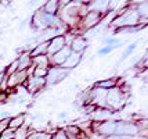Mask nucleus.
<instances>
[{"label": "nucleus", "mask_w": 148, "mask_h": 139, "mask_svg": "<svg viewBox=\"0 0 148 139\" xmlns=\"http://www.w3.org/2000/svg\"><path fill=\"white\" fill-rule=\"evenodd\" d=\"M116 129V122H104L103 125H100V132L104 135H111V133H115Z\"/></svg>", "instance_id": "4468645a"}, {"label": "nucleus", "mask_w": 148, "mask_h": 139, "mask_svg": "<svg viewBox=\"0 0 148 139\" xmlns=\"http://www.w3.org/2000/svg\"><path fill=\"white\" fill-rule=\"evenodd\" d=\"M28 139H50V135H47V133H32L31 136H28Z\"/></svg>", "instance_id": "412c9836"}, {"label": "nucleus", "mask_w": 148, "mask_h": 139, "mask_svg": "<svg viewBox=\"0 0 148 139\" xmlns=\"http://www.w3.org/2000/svg\"><path fill=\"white\" fill-rule=\"evenodd\" d=\"M137 21H138V13H137V11H132V13H127V14H125V15H119V17L114 21V24H116V25H123V27L126 28L127 25L137 24Z\"/></svg>", "instance_id": "f03ea898"}, {"label": "nucleus", "mask_w": 148, "mask_h": 139, "mask_svg": "<svg viewBox=\"0 0 148 139\" xmlns=\"http://www.w3.org/2000/svg\"><path fill=\"white\" fill-rule=\"evenodd\" d=\"M137 132V128L134 124H129V122H116V129L115 133L123 135V136H129V135H134Z\"/></svg>", "instance_id": "20e7f679"}, {"label": "nucleus", "mask_w": 148, "mask_h": 139, "mask_svg": "<svg viewBox=\"0 0 148 139\" xmlns=\"http://www.w3.org/2000/svg\"><path fill=\"white\" fill-rule=\"evenodd\" d=\"M46 84V80L45 78H36V77H31L29 80H28V89L33 92V91H38L40 89L42 86Z\"/></svg>", "instance_id": "6e6552de"}, {"label": "nucleus", "mask_w": 148, "mask_h": 139, "mask_svg": "<svg viewBox=\"0 0 148 139\" xmlns=\"http://www.w3.org/2000/svg\"><path fill=\"white\" fill-rule=\"evenodd\" d=\"M32 64H35V68H46L47 70V66H49V59L46 54H42V56H38V57H33L32 59Z\"/></svg>", "instance_id": "f8f14e48"}, {"label": "nucleus", "mask_w": 148, "mask_h": 139, "mask_svg": "<svg viewBox=\"0 0 148 139\" xmlns=\"http://www.w3.org/2000/svg\"><path fill=\"white\" fill-rule=\"evenodd\" d=\"M134 47H136V45H134V43H133V45H130V46L127 47V50H126V52H125V53L122 54V57H121V61H123V60L126 59V57H127V56H129V54L132 53L133 50H134Z\"/></svg>", "instance_id": "4be33fe9"}, {"label": "nucleus", "mask_w": 148, "mask_h": 139, "mask_svg": "<svg viewBox=\"0 0 148 139\" xmlns=\"http://www.w3.org/2000/svg\"><path fill=\"white\" fill-rule=\"evenodd\" d=\"M26 77H28V71L26 70L17 71V73L11 74L7 78V86H15V85H18V84H22L26 80Z\"/></svg>", "instance_id": "423d86ee"}, {"label": "nucleus", "mask_w": 148, "mask_h": 139, "mask_svg": "<svg viewBox=\"0 0 148 139\" xmlns=\"http://www.w3.org/2000/svg\"><path fill=\"white\" fill-rule=\"evenodd\" d=\"M77 61H79V53H71L69 57H68V60L64 63V66H68L69 68H72V67L76 66Z\"/></svg>", "instance_id": "a211bd4d"}, {"label": "nucleus", "mask_w": 148, "mask_h": 139, "mask_svg": "<svg viewBox=\"0 0 148 139\" xmlns=\"http://www.w3.org/2000/svg\"><path fill=\"white\" fill-rule=\"evenodd\" d=\"M47 47H49V42H45V43H39L36 45V49H33L32 52H31V59L33 57H38V56H42V54H46L47 52Z\"/></svg>", "instance_id": "ddd939ff"}, {"label": "nucleus", "mask_w": 148, "mask_h": 139, "mask_svg": "<svg viewBox=\"0 0 148 139\" xmlns=\"http://www.w3.org/2000/svg\"><path fill=\"white\" fill-rule=\"evenodd\" d=\"M57 10H58V1H56V0L46 3L45 7H43V13L50 14V15H54V13H56Z\"/></svg>", "instance_id": "dca6fc26"}, {"label": "nucleus", "mask_w": 148, "mask_h": 139, "mask_svg": "<svg viewBox=\"0 0 148 139\" xmlns=\"http://www.w3.org/2000/svg\"><path fill=\"white\" fill-rule=\"evenodd\" d=\"M51 139H68V136H66V133H65L64 131H58Z\"/></svg>", "instance_id": "5701e85b"}, {"label": "nucleus", "mask_w": 148, "mask_h": 139, "mask_svg": "<svg viewBox=\"0 0 148 139\" xmlns=\"http://www.w3.org/2000/svg\"><path fill=\"white\" fill-rule=\"evenodd\" d=\"M100 18H101V14L100 13H96V11H90L87 14L86 20H84V25L86 28H93L94 25H97V22H100Z\"/></svg>", "instance_id": "1a4fd4ad"}, {"label": "nucleus", "mask_w": 148, "mask_h": 139, "mask_svg": "<svg viewBox=\"0 0 148 139\" xmlns=\"http://www.w3.org/2000/svg\"><path fill=\"white\" fill-rule=\"evenodd\" d=\"M116 46H112V45H110V46H107V47H104V49H101L100 50V54H107V53H110L112 49H115Z\"/></svg>", "instance_id": "b1692460"}, {"label": "nucleus", "mask_w": 148, "mask_h": 139, "mask_svg": "<svg viewBox=\"0 0 148 139\" xmlns=\"http://www.w3.org/2000/svg\"><path fill=\"white\" fill-rule=\"evenodd\" d=\"M17 61H18V71H24V70H26L28 67H31V64H32V59H31V56L28 53L22 54Z\"/></svg>", "instance_id": "9b49d317"}, {"label": "nucleus", "mask_w": 148, "mask_h": 139, "mask_svg": "<svg viewBox=\"0 0 148 139\" xmlns=\"http://www.w3.org/2000/svg\"><path fill=\"white\" fill-rule=\"evenodd\" d=\"M86 46H87L86 39L82 38V36H80V38H76V39H73V42H72V50H73V53H82Z\"/></svg>", "instance_id": "9d476101"}, {"label": "nucleus", "mask_w": 148, "mask_h": 139, "mask_svg": "<svg viewBox=\"0 0 148 139\" xmlns=\"http://www.w3.org/2000/svg\"><path fill=\"white\" fill-rule=\"evenodd\" d=\"M14 136H15V132H14V129H10V128L4 129L0 133V139H14Z\"/></svg>", "instance_id": "6ab92c4d"}, {"label": "nucleus", "mask_w": 148, "mask_h": 139, "mask_svg": "<svg viewBox=\"0 0 148 139\" xmlns=\"http://www.w3.org/2000/svg\"><path fill=\"white\" fill-rule=\"evenodd\" d=\"M115 85V81L114 80H108V81H101V82H97L96 86L98 89H104V91H107V89H112Z\"/></svg>", "instance_id": "f3484780"}, {"label": "nucleus", "mask_w": 148, "mask_h": 139, "mask_svg": "<svg viewBox=\"0 0 148 139\" xmlns=\"http://www.w3.org/2000/svg\"><path fill=\"white\" fill-rule=\"evenodd\" d=\"M24 120H25V115H22V114H19V115H17V117H14V118H11L10 121H8V128L10 129H18L19 127L22 125V122H24Z\"/></svg>", "instance_id": "2eb2a0df"}, {"label": "nucleus", "mask_w": 148, "mask_h": 139, "mask_svg": "<svg viewBox=\"0 0 148 139\" xmlns=\"http://www.w3.org/2000/svg\"><path fill=\"white\" fill-rule=\"evenodd\" d=\"M65 75H66V70L64 68H50V70H47V82L49 84H57L60 81L65 78Z\"/></svg>", "instance_id": "7ed1b4c3"}, {"label": "nucleus", "mask_w": 148, "mask_h": 139, "mask_svg": "<svg viewBox=\"0 0 148 139\" xmlns=\"http://www.w3.org/2000/svg\"><path fill=\"white\" fill-rule=\"evenodd\" d=\"M110 110H100V111H96V117L97 120H105V118H108L110 117Z\"/></svg>", "instance_id": "aec40b11"}, {"label": "nucleus", "mask_w": 148, "mask_h": 139, "mask_svg": "<svg viewBox=\"0 0 148 139\" xmlns=\"http://www.w3.org/2000/svg\"><path fill=\"white\" fill-rule=\"evenodd\" d=\"M123 96L121 91L118 88H112L110 92H107V98H105V103H108L111 107L114 109H118V107L122 104Z\"/></svg>", "instance_id": "f257e3e1"}, {"label": "nucleus", "mask_w": 148, "mask_h": 139, "mask_svg": "<svg viewBox=\"0 0 148 139\" xmlns=\"http://www.w3.org/2000/svg\"><path fill=\"white\" fill-rule=\"evenodd\" d=\"M69 54H71V49L68 46L62 47L60 52H57V53L54 54L51 57V61L54 63V64H58V66H62L65 61L68 60V57H69Z\"/></svg>", "instance_id": "0eeeda50"}, {"label": "nucleus", "mask_w": 148, "mask_h": 139, "mask_svg": "<svg viewBox=\"0 0 148 139\" xmlns=\"http://www.w3.org/2000/svg\"><path fill=\"white\" fill-rule=\"evenodd\" d=\"M62 47H65V38L64 36H56L49 42V47L47 52L50 54H56L57 52H60Z\"/></svg>", "instance_id": "39448f33"}]
</instances>
